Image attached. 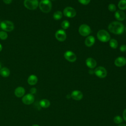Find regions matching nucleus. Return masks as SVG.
<instances>
[{
	"mask_svg": "<svg viewBox=\"0 0 126 126\" xmlns=\"http://www.w3.org/2000/svg\"><path fill=\"white\" fill-rule=\"evenodd\" d=\"M108 29L109 31L115 34H122L125 31V27L123 24L119 21H113L110 23Z\"/></svg>",
	"mask_w": 126,
	"mask_h": 126,
	"instance_id": "f257e3e1",
	"label": "nucleus"
},
{
	"mask_svg": "<svg viewBox=\"0 0 126 126\" xmlns=\"http://www.w3.org/2000/svg\"><path fill=\"white\" fill-rule=\"evenodd\" d=\"M52 2L50 0H41L38 6L41 11L44 13L49 12L52 9Z\"/></svg>",
	"mask_w": 126,
	"mask_h": 126,
	"instance_id": "f03ea898",
	"label": "nucleus"
},
{
	"mask_svg": "<svg viewBox=\"0 0 126 126\" xmlns=\"http://www.w3.org/2000/svg\"><path fill=\"white\" fill-rule=\"evenodd\" d=\"M96 36L97 39L102 42H107L110 39V35L107 31L104 30H100L98 31Z\"/></svg>",
	"mask_w": 126,
	"mask_h": 126,
	"instance_id": "7ed1b4c3",
	"label": "nucleus"
},
{
	"mask_svg": "<svg viewBox=\"0 0 126 126\" xmlns=\"http://www.w3.org/2000/svg\"><path fill=\"white\" fill-rule=\"evenodd\" d=\"M0 27L4 31L11 32L14 30V26L13 22L8 20H5L1 22Z\"/></svg>",
	"mask_w": 126,
	"mask_h": 126,
	"instance_id": "20e7f679",
	"label": "nucleus"
},
{
	"mask_svg": "<svg viewBox=\"0 0 126 126\" xmlns=\"http://www.w3.org/2000/svg\"><path fill=\"white\" fill-rule=\"evenodd\" d=\"M78 32L81 35L83 36H88L91 32V29L89 26L84 24L79 26Z\"/></svg>",
	"mask_w": 126,
	"mask_h": 126,
	"instance_id": "39448f33",
	"label": "nucleus"
},
{
	"mask_svg": "<svg viewBox=\"0 0 126 126\" xmlns=\"http://www.w3.org/2000/svg\"><path fill=\"white\" fill-rule=\"evenodd\" d=\"M24 6L29 10H34L37 8L39 5L38 0H25Z\"/></svg>",
	"mask_w": 126,
	"mask_h": 126,
	"instance_id": "423d86ee",
	"label": "nucleus"
},
{
	"mask_svg": "<svg viewBox=\"0 0 126 126\" xmlns=\"http://www.w3.org/2000/svg\"><path fill=\"white\" fill-rule=\"evenodd\" d=\"M76 10L70 6L65 7L63 10V14L64 16L68 18H73L76 15Z\"/></svg>",
	"mask_w": 126,
	"mask_h": 126,
	"instance_id": "0eeeda50",
	"label": "nucleus"
},
{
	"mask_svg": "<svg viewBox=\"0 0 126 126\" xmlns=\"http://www.w3.org/2000/svg\"><path fill=\"white\" fill-rule=\"evenodd\" d=\"M95 75L100 78H104L107 76V70L103 66H98L94 70Z\"/></svg>",
	"mask_w": 126,
	"mask_h": 126,
	"instance_id": "6e6552de",
	"label": "nucleus"
},
{
	"mask_svg": "<svg viewBox=\"0 0 126 126\" xmlns=\"http://www.w3.org/2000/svg\"><path fill=\"white\" fill-rule=\"evenodd\" d=\"M64 58L68 62L73 63L76 61L77 57L75 54L71 51H66L64 53Z\"/></svg>",
	"mask_w": 126,
	"mask_h": 126,
	"instance_id": "1a4fd4ad",
	"label": "nucleus"
},
{
	"mask_svg": "<svg viewBox=\"0 0 126 126\" xmlns=\"http://www.w3.org/2000/svg\"><path fill=\"white\" fill-rule=\"evenodd\" d=\"M56 38L60 42L64 41L66 38V34L63 30L60 29L56 31L55 33Z\"/></svg>",
	"mask_w": 126,
	"mask_h": 126,
	"instance_id": "9d476101",
	"label": "nucleus"
},
{
	"mask_svg": "<svg viewBox=\"0 0 126 126\" xmlns=\"http://www.w3.org/2000/svg\"><path fill=\"white\" fill-rule=\"evenodd\" d=\"M22 101L23 103L26 105L31 104L34 101V96L32 94H27L23 96Z\"/></svg>",
	"mask_w": 126,
	"mask_h": 126,
	"instance_id": "9b49d317",
	"label": "nucleus"
},
{
	"mask_svg": "<svg viewBox=\"0 0 126 126\" xmlns=\"http://www.w3.org/2000/svg\"><path fill=\"white\" fill-rule=\"evenodd\" d=\"M114 64L116 66L122 67L126 64V59L124 57L120 56L117 57L115 61Z\"/></svg>",
	"mask_w": 126,
	"mask_h": 126,
	"instance_id": "f8f14e48",
	"label": "nucleus"
},
{
	"mask_svg": "<svg viewBox=\"0 0 126 126\" xmlns=\"http://www.w3.org/2000/svg\"><path fill=\"white\" fill-rule=\"evenodd\" d=\"M115 18L119 21H122L126 18V15L123 10H118L115 12Z\"/></svg>",
	"mask_w": 126,
	"mask_h": 126,
	"instance_id": "ddd939ff",
	"label": "nucleus"
},
{
	"mask_svg": "<svg viewBox=\"0 0 126 126\" xmlns=\"http://www.w3.org/2000/svg\"><path fill=\"white\" fill-rule=\"evenodd\" d=\"M83 96L82 93L79 90H74L71 94V97L74 100H80L82 99Z\"/></svg>",
	"mask_w": 126,
	"mask_h": 126,
	"instance_id": "4468645a",
	"label": "nucleus"
},
{
	"mask_svg": "<svg viewBox=\"0 0 126 126\" xmlns=\"http://www.w3.org/2000/svg\"><path fill=\"white\" fill-rule=\"evenodd\" d=\"M86 65L91 69H93L96 66L97 63L96 61L92 58H88L85 61Z\"/></svg>",
	"mask_w": 126,
	"mask_h": 126,
	"instance_id": "2eb2a0df",
	"label": "nucleus"
},
{
	"mask_svg": "<svg viewBox=\"0 0 126 126\" xmlns=\"http://www.w3.org/2000/svg\"><path fill=\"white\" fill-rule=\"evenodd\" d=\"M95 42V38L93 35H89L87 36L85 40V44L88 47H92Z\"/></svg>",
	"mask_w": 126,
	"mask_h": 126,
	"instance_id": "dca6fc26",
	"label": "nucleus"
},
{
	"mask_svg": "<svg viewBox=\"0 0 126 126\" xmlns=\"http://www.w3.org/2000/svg\"><path fill=\"white\" fill-rule=\"evenodd\" d=\"M25 93V89L22 87H18L14 91L15 95L18 97H21L24 95Z\"/></svg>",
	"mask_w": 126,
	"mask_h": 126,
	"instance_id": "f3484780",
	"label": "nucleus"
},
{
	"mask_svg": "<svg viewBox=\"0 0 126 126\" xmlns=\"http://www.w3.org/2000/svg\"><path fill=\"white\" fill-rule=\"evenodd\" d=\"M38 81V78L37 76L35 75L32 74L29 76L28 78V83L30 85H35Z\"/></svg>",
	"mask_w": 126,
	"mask_h": 126,
	"instance_id": "a211bd4d",
	"label": "nucleus"
},
{
	"mask_svg": "<svg viewBox=\"0 0 126 126\" xmlns=\"http://www.w3.org/2000/svg\"><path fill=\"white\" fill-rule=\"evenodd\" d=\"M0 75L3 77H7L10 75V70L9 69L6 67H2L0 69Z\"/></svg>",
	"mask_w": 126,
	"mask_h": 126,
	"instance_id": "6ab92c4d",
	"label": "nucleus"
},
{
	"mask_svg": "<svg viewBox=\"0 0 126 126\" xmlns=\"http://www.w3.org/2000/svg\"><path fill=\"white\" fill-rule=\"evenodd\" d=\"M39 105L41 107L48 108L50 105V102L47 99H42L39 101Z\"/></svg>",
	"mask_w": 126,
	"mask_h": 126,
	"instance_id": "aec40b11",
	"label": "nucleus"
},
{
	"mask_svg": "<svg viewBox=\"0 0 126 126\" xmlns=\"http://www.w3.org/2000/svg\"><path fill=\"white\" fill-rule=\"evenodd\" d=\"M118 6L121 10L126 9V0H120L118 2Z\"/></svg>",
	"mask_w": 126,
	"mask_h": 126,
	"instance_id": "412c9836",
	"label": "nucleus"
},
{
	"mask_svg": "<svg viewBox=\"0 0 126 126\" xmlns=\"http://www.w3.org/2000/svg\"><path fill=\"white\" fill-rule=\"evenodd\" d=\"M109 45L110 47L112 49H116L117 48L118 45V43L117 40L115 39H111L109 40Z\"/></svg>",
	"mask_w": 126,
	"mask_h": 126,
	"instance_id": "4be33fe9",
	"label": "nucleus"
},
{
	"mask_svg": "<svg viewBox=\"0 0 126 126\" xmlns=\"http://www.w3.org/2000/svg\"><path fill=\"white\" fill-rule=\"evenodd\" d=\"M63 17V13L61 11H57L53 14V18L55 20H59Z\"/></svg>",
	"mask_w": 126,
	"mask_h": 126,
	"instance_id": "5701e85b",
	"label": "nucleus"
},
{
	"mask_svg": "<svg viewBox=\"0 0 126 126\" xmlns=\"http://www.w3.org/2000/svg\"><path fill=\"white\" fill-rule=\"evenodd\" d=\"M70 26V23L67 20H64L61 23V27L63 30L67 29Z\"/></svg>",
	"mask_w": 126,
	"mask_h": 126,
	"instance_id": "b1692460",
	"label": "nucleus"
},
{
	"mask_svg": "<svg viewBox=\"0 0 126 126\" xmlns=\"http://www.w3.org/2000/svg\"><path fill=\"white\" fill-rule=\"evenodd\" d=\"M114 122L116 124H121L123 121V118L120 116H116L113 119Z\"/></svg>",
	"mask_w": 126,
	"mask_h": 126,
	"instance_id": "393cba45",
	"label": "nucleus"
},
{
	"mask_svg": "<svg viewBox=\"0 0 126 126\" xmlns=\"http://www.w3.org/2000/svg\"><path fill=\"white\" fill-rule=\"evenodd\" d=\"M8 37L7 33L5 31H0V39L5 40Z\"/></svg>",
	"mask_w": 126,
	"mask_h": 126,
	"instance_id": "a878e982",
	"label": "nucleus"
},
{
	"mask_svg": "<svg viewBox=\"0 0 126 126\" xmlns=\"http://www.w3.org/2000/svg\"><path fill=\"white\" fill-rule=\"evenodd\" d=\"M108 10L111 12H115L116 11V6L113 3H110L108 6Z\"/></svg>",
	"mask_w": 126,
	"mask_h": 126,
	"instance_id": "bb28decb",
	"label": "nucleus"
},
{
	"mask_svg": "<svg viewBox=\"0 0 126 126\" xmlns=\"http://www.w3.org/2000/svg\"><path fill=\"white\" fill-rule=\"evenodd\" d=\"M78 2L83 5H87L90 2L91 0H78Z\"/></svg>",
	"mask_w": 126,
	"mask_h": 126,
	"instance_id": "cd10ccee",
	"label": "nucleus"
},
{
	"mask_svg": "<svg viewBox=\"0 0 126 126\" xmlns=\"http://www.w3.org/2000/svg\"><path fill=\"white\" fill-rule=\"evenodd\" d=\"M120 50L122 52H124L126 51V45L125 44H122L120 47Z\"/></svg>",
	"mask_w": 126,
	"mask_h": 126,
	"instance_id": "c85d7f7f",
	"label": "nucleus"
},
{
	"mask_svg": "<svg viewBox=\"0 0 126 126\" xmlns=\"http://www.w3.org/2000/svg\"><path fill=\"white\" fill-rule=\"evenodd\" d=\"M36 92V89L35 88L33 87V88H32L31 89V90H30V93H31L30 94H35Z\"/></svg>",
	"mask_w": 126,
	"mask_h": 126,
	"instance_id": "c756f323",
	"label": "nucleus"
},
{
	"mask_svg": "<svg viewBox=\"0 0 126 126\" xmlns=\"http://www.w3.org/2000/svg\"><path fill=\"white\" fill-rule=\"evenodd\" d=\"M123 117L124 120L126 121V109H125L123 113Z\"/></svg>",
	"mask_w": 126,
	"mask_h": 126,
	"instance_id": "7c9ffc66",
	"label": "nucleus"
},
{
	"mask_svg": "<svg viewBox=\"0 0 126 126\" xmlns=\"http://www.w3.org/2000/svg\"><path fill=\"white\" fill-rule=\"evenodd\" d=\"M12 0H3V1L6 4H10L11 3Z\"/></svg>",
	"mask_w": 126,
	"mask_h": 126,
	"instance_id": "2f4dec72",
	"label": "nucleus"
},
{
	"mask_svg": "<svg viewBox=\"0 0 126 126\" xmlns=\"http://www.w3.org/2000/svg\"><path fill=\"white\" fill-rule=\"evenodd\" d=\"M89 73L91 74H93V73H94V70H93L92 69H91L89 71Z\"/></svg>",
	"mask_w": 126,
	"mask_h": 126,
	"instance_id": "473e14b6",
	"label": "nucleus"
},
{
	"mask_svg": "<svg viewBox=\"0 0 126 126\" xmlns=\"http://www.w3.org/2000/svg\"><path fill=\"white\" fill-rule=\"evenodd\" d=\"M70 97H71V94H69H69H67V95H66V98H67L68 99V98H70Z\"/></svg>",
	"mask_w": 126,
	"mask_h": 126,
	"instance_id": "72a5a7b5",
	"label": "nucleus"
},
{
	"mask_svg": "<svg viewBox=\"0 0 126 126\" xmlns=\"http://www.w3.org/2000/svg\"><path fill=\"white\" fill-rule=\"evenodd\" d=\"M118 126H126V125L124 124H120Z\"/></svg>",
	"mask_w": 126,
	"mask_h": 126,
	"instance_id": "f704fd0d",
	"label": "nucleus"
},
{
	"mask_svg": "<svg viewBox=\"0 0 126 126\" xmlns=\"http://www.w3.org/2000/svg\"><path fill=\"white\" fill-rule=\"evenodd\" d=\"M2 46L1 44L0 43V52L2 50Z\"/></svg>",
	"mask_w": 126,
	"mask_h": 126,
	"instance_id": "c9c22d12",
	"label": "nucleus"
},
{
	"mask_svg": "<svg viewBox=\"0 0 126 126\" xmlns=\"http://www.w3.org/2000/svg\"><path fill=\"white\" fill-rule=\"evenodd\" d=\"M32 126H39L38 125H37V124H34V125H32Z\"/></svg>",
	"mask_w": 126,
	"mask_h": 126,
	"instance_id": "e433bc0d",
	"label": "nucleus"
},
{
	"mask_svg": "<svg viewBox=\"0 0 126 126\" xmlns=\"http://www.w3.org/2000/svg\"><path fill=\"white\" fill-rule=\"evenodd\" d=\"M1 68V63H0V69Z\"/></svg>",
	"mask_w": 126,
	"mask_h": 126,
	"instance_id": "4c0bfd02",
	"label": "nucleus"
},
{
	"mask_svg": "<svg viewBox=\"0 0 126 126\" xmlns=\"http://www.w3.org/2000/svg\"><path fill=\"white\" fill-rule=\"evenodd\" d=\"M125 31L126 32V27L125 28Z\"/></svg>",
	"mask_w": 126,
	"mask_h": 126,
	"instance_id": "58836bf2",
	"label": "nucleus"
},
{
	"mask_svg": "<svg viewBox=\"0 0 126 126\" xmlns=\"http://www.w3.org/2000/svg\"></svg>",
	"mask_w": 126,
	"mask_h": 126,
	"instance_id": "ea45409f",
	"label": "nucleus"
},
{
	"mask_svg": "<svg viewBox=\"0 0 126 126\" xmlns=\"http://www.w3.org/2000/svg\"></svg>",
	"mask_w": 126,
	"mask_h": 126,
	"instance_id": "a19ab883",
	"label": "nucleus"
}]
</instances>
